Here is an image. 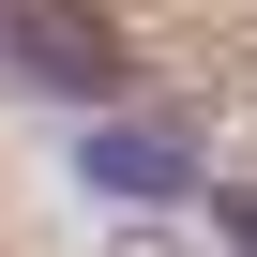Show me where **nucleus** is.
Instances as JSON below:
<instances>
[{
	"instance_id": "obj_3",
	"label": "nucleus",
	"mask_w": 257,
	"mask_h": 257,
	"mask_svg": "<svg viewBox=\"0 0 257 257\" xmlns=\"http://www.w3.org/2000/svg\"><path fill=\"white\" fill-rule=\"evenodd\" d=\"M212 212H227V227H242V242H257V197H212Z\"/></svg>"
},
{
	"instance_id": "obj_1",
	"label": "nucleus",
	"mask_w": 257,
	"mask_h": 257,
	"mask_svg": "<svg viewBox=\"0 0 257 257\" xmlns=\"http://www.w3.org/2000/svg\"><path fill=\"white\" fill-rule=\"evenodd\" d=\"M0 61H16L31 91H61V106H106L121 91V31L91 16V0H0Z\"/></svg>"
},
{
	"instance_id": "obj_2",
	"label": "nucleus",
	"mask_w": 257,
	"mask_h": 257,
	"mask_svg": "<svg viewBox=\"0 0 257 257\" xmlns=\"http://www.w3.org/2000/svg\"><path fill=\"white\" fill-rule=\"evenodd\" d=\"M91 182H121V197H182V152H167V137H91Z\"/></svg>"
}]
</instances>
